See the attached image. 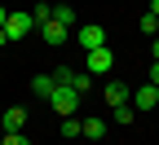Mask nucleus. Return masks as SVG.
I'll use <instances>...</instances> for the list:
<instances>
[{
    "label": "nucleus",
    "mask_w": 159,
    "mask_h": 145,
    "mask_svg": "<svg viewBox=\"0 0 159 145\" xmlns=\"http://www.w3.org/2000/svg\"><path fill=\"white\" fill-rule=\"evenodd\" d=\"M44 101H49V106H53L57 114H62V119L80 110V92H75V88H66V84H53V92H49Z\"/></svg>",
    "instance_id": "obj_1"
},
{
    "label": "nucleus",
    "mask_w": 159,
    "mask_h": 145,
    "mask_svg": "<svg viewBox=\"0 0 159 145\" xmlns=\"http://www.w3.org/2000/svg\"><path fill=\"white\" fill-rule=\"evenodd\" d=\"M53 79H57V84H66V88H75L80 97H84V92H89V84H93V75H89V70H71V66H57V70H53Z\"/></svg>",
    "instance_id": "obj_2"
},
{
    "label": "nucleus",
    "mask_w": 159,
    "mask_h": 145,
    "mask_svg": "<svg viewBox=\"0 0 159 145\" xmlns=\"http://www.w3.org/2000/svg\"><path fill=\"white\" fill-rule=\"evenodd\" d=\"M111 66H115V53H111L106 44H102V49H89V53H84V70H89V75H106Z\"/></svg>",
    "instance_id": "obj_3"
},
{
    "label": "nucleus",
    "mask_w": 159,
    "mask_h": 145,
    "mask_svg": "<svg viewBox=\"0 0 159 145\" xmlns=\"http://www.w3.org/2000/svg\"><path fill=\"white\" fill-rule=\"evenodd\" d=\"M35 31H40V40H44V44H53V49L71 40V27H62L57 18H49V22H44V27H35Z\"/></svg>",
    "instance_id": "obj_4"
},
{
    "label": "nucleus",
    "mask_w": 159,
    "mask_h": 145,
    "mask_svg": "<svg viewBox=\"0 0 159 145\" xmlns=\"http://www.w3.org/2000/svg\"><path fill=\"white\" fill-rule=\"evenodd\" d=\"M27 31H35L31 13H9V18H5V35H9V40H22Z\"/></svg>",
    "instance_id": "obj_5"
},
{
    "label": "nucleus",
    "mask_w": 159,
    "mask_h": 145,
    "mask_svg": "<svg viewBox=\"0 0 159 145\" xmlns=\"http://www.w3.org/2000/svg\"><path fill=\"white\" fill-rule=\"evenodd\" d=\"M75 40H80V44H84V53H89V49H102V44H106V31L97 27V22H89V27L75 31Z\"/></svg>",
    "instance_id": "obj_6"
},
{
    "label": "nucleus",
    "mask_w": 159,
    "mask_h": 145,
    "mask_svg": "<svg viewBox=\"0 0 159 145\" xmlns=\"http://www.w3.org/2000/svg\"><path fill=\"white\" fill-rule=\"evenodd\" d=\"M155 101H159V88L155 84H142L133 92V110H155Z\"/></svg>",
    "instance_id": "obj_7"
},
{
    "label": "nucleus",
    "mask_w": 159,
    "mask_h": 145,
    "mask_svg": "<svg viewBox=\"0 0 159 145\" xmlns=\"http://www.w3.org/2000/svg\"><path fill=\"white\" fill-rule=\"evenodd\" d=\"M22 123H27V110L22 106H9L5 119H0V132H22Z\"/></svg>",
    "instance_id": "obj_8"
},
{
    "label": "nucleus",
    "mask_w": 159,
    "mask_h": 145,
    "mask_svg": "<svg viewBox=\"0 0 159 145\" xmlns=\"http://www.w3.org/2000/svg\"><path fill=\"white\" fill-rule=\"evenodd\" d=\"M102 97H106V106H124V101H128L133 92H128V84H119V79H111V84H106V92H102Z\"/></svg>",
    "instance_id": "obj_9"
},
{
    "label": "nucleus",
    "mask_w": 159,
    "mask_h": 145,
    "mask_svg": "<svg viewBox=\"0 0 159 145\" xmlns=\"http://www.w3.org/2000/svg\"><path fill=\"white\" fill-rule=\"evenodd\" d=\"M80 136H93V141H102V136H106V123H102V119H84V123H80Z\"/></svg>",
    "instance_id": "obj_10"
},
{
    "label": "nucleus",
    "mask_w": 159,
    "mask_h": 145,
    "mask_svg": "<svg viewBox=\"0 0 159 145\" xmlns=\"http://www.w3.org/2000/svg\"><path fill=\"white\" fill-rule=\"evenodd\" d=\"M49 18H53V5H49V0H40V5L31 9V22H35V27H44Z\"/></svg>",
    "instance_id": "obj_11"
},
{
    "label": "nucleus",
    "mask_w": 159,
    "mask_h": 145,
    "mask_svg": "<svg viewBox=\"0 0 159 145\" xmlns=\"http://www.w3.org/2000/svg\"><path fill=\"white\" fill-rule=\"evenodd\" d=\"M53 84H57L53 75H35V79H31V88H35V97H49V92H53Z\"/></svg>",
    "instance_id": "obj_12"
},
{
    "label": "nucleus",
    "mask_w": 159,
    "mask_h": 145,
    "mask_svg": "<svg viewBox=\"0 0 159 145\" xmlns=\"http://www.w3.org/2000/svg\"><path fill=\"white\" fill-rule=\"evenodd\" d=\"M53 18H57L62 27H75V9H71V5H53Z\"/></svg>",
    "instance_id": "obj_13"
},
{
    "label": "nucleus",
    "mask_w": 159,
    "mask_h": 145,
    "mask_svg": "<svg viewBox=\"0 0 159 145\" xmlns=\"http://www.w3.org/2000/svg\"><path fill=\"white\" fill-rule=\"evenodd\" d=\"M62 136H66V141H75V136H80V119H75V114H66V119H62Z\"/></svg>",
    "instance_id": "obj_14"
},
{
    "label": "nucleus",
    "mask_w": 159,
    "mask_h": 145,
    "mask_svg": "<svg viewBox=\"0 0 159 145\" xmlns=\"http://www.w3.org/2000/svg\"><path fill=\"white\" fill-rule=\"evenodd\" d=\"M111 119H115V123H133V106H128V101H124V106H115Z\"/></svg>",
    "instance_id": "obj_15"
},
{
    "label": "nucleus",
    "mask_w": 159,
    "mask_h": 145,
    "mask_svg": "<svg viewBox=\"0 0 159 145\" xmlns=\"http://www.w3.org/2000/svg\"><path fill=\"white\" fill-rule=\"evenodd\" d=\"M137 27H142V31H146V35H155V27H159V18H155V13H150V9H146V13H142V22H137Z\"/></svg>",
    "instance_id": "obj_16"
},
{
    "label": "nucleus",
    "mask_w": 159,
    "mask_h": 145,
    "mask_svg": "<svg viewBox=\"0 0 159 145\" xmlns=\"http://www.w3.org/2000/svg\"><path fill=\"white\" fill-rule=\"evenodd\" d=\"M0 145H31L22 132H5V136H0Z\"/></svg>",
    "instance_id": "obj_17"
},
{
    "label": "nucleus",
    "mask_w": 159,
    "mask_h": 145,
    "mask_svg": "<svg viewBox=\"0 0 159 145\" xmlns=\"http://www.w3.org/2000/svg\"><path fill=\"white\" fill-rule=\"evenodd\" d=\"M146 84H155V88H159V62H150V79H146Z\"/></svg>",
    "instance_id": "obj_18"
},
{
    "label": "nucleus",
    "mask_w": 159,
    "mask_h": 145,
    "mask_svg": "<svg viewBox=\"0 0 159 145\" xmlns=\"http://www.w3.org/2000/svg\"><path fill=\"white\" fill-rule=\"evenodd\" d=\"M150 53H155V62H159V35H155V44H150Z\"/></svg>",
    "instance_id": "obj_19"
},
{
    "label": "nucleus",
    "mask_w": 159,
    "mask_h": 145,
    "mask_svg": "<svg viewBox=\"0 0 159 145\" xmlns=\"http://www.w3.org/2000/svg\"><path fill=\"white\" fill-rule=\"evenodd\" d=\"M5 44H9V35H5V27H0V49H5Z\"/></svg>",
    "instance_id": "obj_20"
},
{
    "label": "nucleus",
    "mask_w": 159,
    "mask_h": 145,
    "mask_svg": "<svg viewBox=\"0 0 159 145\" xmlns=\"http://www.w3.org/2000/svg\"><path fill=\"white\" fill-rule=\"evenodd\" d=\"M5 18H9V9H5V5H0V27H5Z\"/></svg>",
    "instance_id": "obj_21"
},
{
    "label": "nucleus",
    "mask_w": 159,
    "mask_h": 145,
    "mask_svg": "<svg viewBox=\"0 0 159 145\" xmlns=\"http://www.w3.org/2000/svg\"><path fill=\"white\" fill-rule=\"evenodd\" d=\"M150 13H155V18H159V0H150Z\"/></svg>",
    "instance_id": "obj_22"
},
{
    "label": "nucleus",
    "mask_w": 159,
    "mask_h": 145,
    "mask_svg": "<svg viewBox=\"0 0 159 145\" xmlns=\"http://www.w3.org/2000/svg\"><path fill=\"white\" fill-rule=\"evenodd\" d=\"M0 119H5V110H0Z\"/></svg>",
    "instance_id": "obj_23"
},
{
    "label": "nucleus",
    "mask_w": 159,
    "mask_h": 145,
    "mask_svg": "<svg viewBox=\"0 0 159 145\" xmlns=\"http://www.w3.org/2000/svg\"><path fill=\"white\" fill-rule=\"evenodd\" d=\"M155 110H159V101H155Z\"/></svg>",
    "instance_id": "obj_24"
},
{
    "label": "nucleus",
    "mask_w": 159,
    "mask_h": 145,
    "mask_svg": "<svg viewBox=\"0 0 159 145\" xmlns=\"http://www.w3.org/2000/svg\"><path fill=\"white\" fill-rule=\"evenodd\" d=\"M155 35H159V27H155Z\"/></svg>",
    "instance_id": "obj_25"
}]
</instances>
